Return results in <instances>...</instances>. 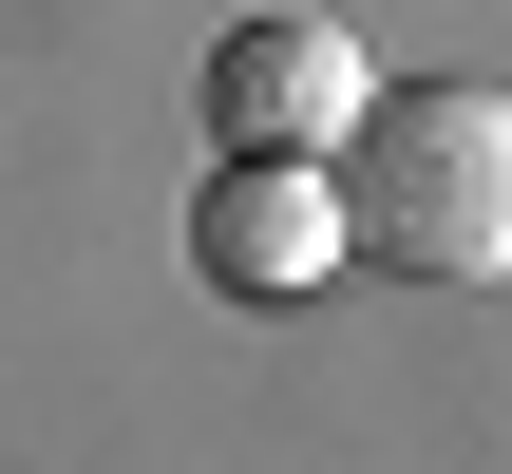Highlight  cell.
Segmentation results:
<instances>
[{
	"mask_svg": "<svg viewBox=\"0 0 512 474\" xmlns=\"http://www.w3.org/2000/svg\"><path fill=\"white\" fill-rule=\"evenodd\" d=\"M361 266L399 285H512V95L494 76H380L342 133Z\"/></svg>",
	"mask_w": 512,
	"mask_h": 474,
	"instance_id": "6da1fadb",
	"label": "cell"
},
{
	"mask_svg": "<svg viewBox=\"0 0 512 474\" xmlns=\"http://www.w3.org/2000/svg\"><path fill=\"white\" fill-rule=\"evenodd\" d=\"M342 247H361L342 152H209V190H190V266H209L228 304H304Z\"/></svg>",
	"mask_w": 512,
	"mask_h": 474,
	"instance_id": "7a4b0ae2",
	"label": "cell"
},
{
	"mask_svg": "<svg viewBox=\"0 0 512 474\" xmlns=\"http://www.w3.org/2000/svg\"><path fill=\"white\" fill-rule=\"evenodd\" d=\"M361 95H380V76H361V38H342V19H304V0H266V19H228V38H209V95H190V114H209V152H342V133H361Z\"/></svg>",
	"mask_w": 512,
	"mask_h": 474,
	"instance_id": "3957f363",
	"label": "cell"
}]
</instances>
